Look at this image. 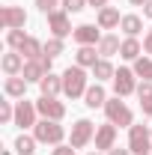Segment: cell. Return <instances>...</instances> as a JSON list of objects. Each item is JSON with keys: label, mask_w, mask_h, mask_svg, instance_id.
Here are the masks:
<instances>
[{"label": "cell", "mask_w": 152, "mask_h": 155, "mask_svg": "<svg viewBox=\"0 0 152 155\" xmlns=\"http://www.w3.org/2000/svg\"><path fill=\"white\" fill-rule=\"evenodd\" d=\"M24 63H27V60L21 57L18 51H6V54H3V60H0V66H3L6 78H12V75H21V72H24Z\"/></svg>", "instance_id": "obj_15"}, {"label": "cell", "mask_w": 152, "mask_h": 155, "mask_svg": "<svg viewBox=\"0 0 152 155\" xmlns=\"http://www.w3.org/2000/svg\"><path fill=\"white\" fill-rule=\"evenodd\" d=\"M98 60H101V54H98V48H95V45H81V48H78V54H75V66L93 69Z\"/></svg>", "instance_id": "obj_16"}, {"label": "cell", "mask_w": 152, "mask_h": 155, "mask_svg": "<svg viewBox=\"0 0 152 155\" xmlns=\"http://www.w3.org/2000/svg\"><path fill=\"white\" fill-rule=\"evenodd\" d=\"M3 90H6V96L9 98H24V93H27V81L21 75H12L3 81Z\"/></svg>", "instance_id": "obj_19"}, {"label": "cell", "mask_w": 152, "mask_h": 155, "mask_svg": "<svg viewBox=\"0 0 152 155\" xmlns=\"http://www.w3.org/2000/svg\"><path fill=\"white\" fill-rule=\"evenodd\" d=\"M107 155H131V149H128V146H125V149H122V146H114Z\"/></svg>", "instance_id": "obj_35"}, {"label": "cell", "mask_w": 152, "mask_h": 155, "mask_svg": "<svg viewBox=\"0 0 152 155\" xmlns=\"http://www.w3.org/2000/svg\"><path fill=\"white\" fill-rule=\"evenodd\" d=\"M137 98H140V110L146 116H152V81L137 84Z\"/></svg>", "instance_id": "obj_23"}, {"label": "cell", "mask_w": 152, "mask_h": 155, "mask_svg": "<svg viewBox=\"0 0 152 155\" xmlns=\"http://www.w3.org/2000/svg\"><path fill=\"white\" fill-rule=\"evenodd\" d=\"M72 143L69 146H75V149H84L90 140H95V125L90 119H78L75 125H72V137H69Z\"/></svg>", "instance_id": "obj_7"}, {"label": "cell", "mask_w": 152, "mask_h": 155, "mask_svg": "<svg viewBox=\"0 0 152 155\" xmlns=\"http://www.w3.org/2000/svg\"><path fill=\"white\" fill-rule=\"evenodd\" d=\"M48 30H51V33H54L57 39H66V36H72L75 30H72L69 12H66V9H54V12L48 15Z\"/></svg>", "instance_id": "obj_9"}, {"label": "cell", "mask_w": 152, "mask_h": 155, "mask_svg": "<svg viewBox=\"0 0 152 155\" xmlns=\"http://www.w3.org/2000/svg\"><path fill=\"white\" fill-rule=\"evenodd\" d=\"M90 155H101V152H98V149H95V152H90Z\"/></svg>", "instance_id": "obj_39"}, {"label": "cell", "mask_w": 152, "mask_h": 155, "mask_svg": "<svg viewBox=\"0 0 152 155\" xmlns=\"http://www.w3.org/2000/svg\"><path fill=\"white\" fill-rule=\"evenodd\" d=\"M104 114H107V122H114V125H119V128H131L134 125V114L131 107L122 101L119 96L107 98V104H104Z\"/></svg>", "instance_id": "obj_2"}, {"label": "cell", "mask_w": 152, "mask_h": 155, "mask_svg": "<svg viewBox=\"0 0 152 155\" xmlns=\"http://www.w3.org/2000/svg\"><path fill=\"white\" fill-rule=\"evenodd\" d=\"M116 146V125L107 122V125H98L95 128V149L98 152H111Z\"/></svg>", "instance_id": "obj_12"}, {"label": "cell", "mask_w": 152, "mask_h": 155, "mask_svg": "<svg viewBox=\"0 0 152 155\" xmlns=\"http://www.w3.org/2000/svg\"><path fill=\"white\" fill-rule=\"evenodd\" d=\"M51 63H54V60L48 57V54H45L42 60H27V63H24V72H21V78H24L27 84H42V78L51 72Z\"/></svg>", "instance_id": "obj_5"}, {"label": "cell", "mask_w": 152, "mask_h": 155, "mask_svg": "<svg viewBox=\"0 0 152 155\" xmlns=\"http://www.w3.org/2000/svg\"><path fill=\"white\" fill-rule=\"evenodd\" d=\"M18 54L24 60H42V57H45V45H42L36 36H27V39H24V45L18 48Z\"/></svg>", "instance_id": "obj_18"}, {"label": "cell", "mask_w": 152, "mask_h": 155, "mask_svg": "<svg viewBox=\"0 0 152 155\" xmlns=\"http://www.w3.org/2000/svg\"><path fill=\"white\" fill-rule=\"evenodd\" d=\"M119 30H122L125 36H137V33L143 30V21H140V15H122V21H119Z\"/></svg>", "instance_id": "obj_25"}, {"label": "cell", "mask_w": 152, "mask_h": 155, "mask_svg": "<svg viewBox=\"0 0 152 155\" xmlns=\"http://www.w3.org/2000/svg\"><path fill=\"white\" fill-rule=\"evenodd\" d=\"M95 48H98V54H101V57H114V54H119L122 42H119L114 33H107V36H101V42H98Z\"/></svg>", "instance_id": "obj_24"}, {"label": "cell", "mask_w": 152, "mask_h": 155, "mask_svg": "<svg viewBox=\"0 0 152 155\" xmlns=\"http://www.w3.org/2000/svg\"><path fill=\"white\" fill-rule=\"evenodd\" d=\"M114 75H116V69H114V63H111L107 57H101V60L93 66V78H95V84H101V81H114Z\"/></svg>", "instance_id": "obj_20"}, {"label": "cell", "mask_w": 152, "mask_h": 155, "mask_svg": "<svg viewBox=\"0 0 152 155\" xmlns=\"http://www.w3.org/2000/svg\"><path fill=\"white\" fill-rule=\"evenodd\" d=\"M63 93L69 98H81L87 93V72H84V66H69L63 72Z\"/></svg>", "instance_id": "obj_1"}, {"label": "cell", "mask_w": 152, "mask_h": 155, "mask_svg": "<svg viewBox=\"0 0 152 155\" xmlns=\"http://www.w3.org/2000/svg\"><path fill=\"white\" fill-rule=\"evenodd\" d=\"M33 137L39 143H51V146H60L63 137H66V128L60 125L57 119H39L33 125Z\"/></svg>", "instance_id": "obj_3"}, {"label": "cell", "mask_w": 152, "mask_h": 155, "mask_svg": "<svg viewBox=\"0 0 152 155\" xmlns=\"http://www.w3.org/2000/svg\"><path fill=\"white\" fill-rule=\"evenodd\" d=\"M72 39H75L78 45H98L101 42V33L95 30V24H78Z\"/></svg>", "instance_id": "obj_13"}, {"label": "cell", "mask_w": 152, "mask_h": 155, "mask_svg": "<svg viewBox=\"0 0 152 155\" xmlns=\"http://www.w3.org/2000/svg\"><path fill=\"white\" fill-rule=\"evenodd\" d=\"M0 24H3V30H24L27 12L21 6H3L0 9Z\"/></svg>", "instance_id": "obj_10"}, {"label": "cell", "mask_w": 152, "mask_h": 155, "mask_svg": "<svg viewBox=\"0 0 152 155\" xmlns=\"http://www.w3.org/2000/svg\"><path fill=\"white\" fill-rule=\"evenodd\" d=\"M24 30H9V33H6V45H9V48H15V51H18L21 45H24Z\"/></svg>", "instance_id": "obj_29"}, {"label": "cell", "mask_w": 152, "mask_h": 155, "mask_svg": "<svg viewBox=\"0 0 152 155\" xmlns=\"http://www.w3.org/2000/svg\"><path fill=\"white\" fill-rule=\"evenodd\" d=\"M84 104L87 107H104L107 104V93H104V87L101 84H93V87H87V93H84Z\"/></svg>", "instance_id": "obj_17"}, {"label": "cell", "mask_w": 152, "mask_h": 155, "mask_svg": "<svg viewBox=\"0 0 152 155\" xmlns=\"http://www.w3.org/2000/svg\"><path fill=\"white\" fill-rule=\"evenodd\" d=\"M143 54L152 57V33H146V39H143Z\"/></svg>", "instance_id": "obj_34"}, {"label": "cell", "mask_w": 152, "mask_h": 155, "mask_svg": "<svg viewBox=\"0 0 152 155\" xmlns=\"http://www.w3.org/2000/svg\"><path fill=\"white\" fill-rule=\"evenodd\" d=\"M131 6H146V0H128Z\"/></svg>", "instance_id": "obj_38"}, {"label": "cell", "mask_w": 152, "mask_h": 155, "mask_svg": "<svg viewBox=\"0 0 152 155\" xmlns=\"http://www.w3.org/2000/svg\"><path fill=\"white\" fill-rule=\"evenodd\" d=\"M42 96H57L63 93V75H54V72H48V75L42 78Z\"/></svg>", "instance_id": "obj_22"}, {"label": "cell", "mask_w": 152, "mask_h": 155, "mask_svg": "<svg viewBox=\"0 0 152 155\" xmlns=\"http://www.w3.org/2000/svg\"><path fill=\"white\" fill-rule=\"evenodd\" d=\"M57 3H63V0H36L39 12H45V15H51V12L57 9Z\"/></svg>", "instance_id": "obj_32"}, {"label": "cell", "mask_w": 152, "mask_h": 155, "mask_svg": "<svg viewBox=\"0 0 152 155\" xmlns=\"http://www.w3.org/2000/svg\"><path fill=\"white\" fill-rule=\"evenodd\" d=\"M114 93L119 98L137 93V75H134V69H125V66L116 69V75H114Z\"/></svg>", "instance_id": "obj_6"}, {"label": "cell", "mask_w": 152, "mask_h": 155, "mask_svg": "<svg viewBox=\"0 0 152 155\" xmlns=\"http://www.w3.org/2000/svg\"><path fill=\"white\" fill-rule=\"evenodd\" d=\"M107 3H111V0H90V6H93V9H104Z\"/></svg>", "instance_id": "obj_36"}, {"label": "cell", "mask_w": 152, "mask_h": 155, "mask_svg": "<svg viewBox=\"0 0 152 155\" xmlns=\"http://www.w3.org/2000/svg\"><path fill=\"white\" fill-rule=\"evenodd\" d=\"M134 75L143 78V81H152V57H137L134 60Z\"/></svg>", "instance_id": "obj_27"}, {"label": "cell", "mask_w": 152, "mask_h": 155, "mask_svg": "<svg viewBox=\"0 0 152 155\" xmlns=\"http://www.w3.org/2000/svg\"><path fill=\"white\" fill-rule=\"evenodd\" d=\"M63 51H66V45H63V39L51 36V39H48V42H45V54H48V57H51V60H54V57H60Z\"/></svg>", "instance_id": "obj_28"}, {"label": "cell", "mask_w": 152, "mask_h": 155, "mask_svg": "<svg viewBox=\"0 0 152 155\" xmlns=\"http://www.w3.org/2000/svg\"><path fill=\"white\" fill-rule=\"evenodd\" d=\"M0 122H15V107H12V101H0Z\"/></svg>", "instance_id": "obj_30"}, {"label": "cell", "mask_w": 152, "mask_h": 155, "mask_svg": "<svg viewBox=\"0 0 152 155\" xmlns=\"http://www.w3.org/2000/svg\"><path fill=\"white\" fill-rule=\"evenodd\" d=\"M36 143H39L36 137L18 134V137H15V152H18V155H33V152H36Z\"/></svg>", "instance_id": "obj_26"}, {"label": "cell", "mask_w": 152, "mask_h": 155, "mask_svg": "<svg viewBox=\"0 0 152 155\" xmlns=\"http://www.w3.org/2000/svg\"><path fill=\"white\" fill-rule=\"evenodd\" d=\"M149 155H152V149H149Z\"/></svg>", "instance_id": "obj_41"}, {"label": "cell", "mask_w": 152, "mask_h": 155, "mask_svg": "<svg viewBox=\"0 0 152 155\" xmlns=\"http://www.w3.org/2000/svg\"><path fill=\"white\" fill-rule=\"evenodd\" d=\"M128 149H131V155H149V149H152V131L143 125V122L128 128Z\"/></svg>", "instance_id": "obj_4"}, {"label": "cell", "mask_w": 152, "mask_h": 155, "mask_svg": "<svg viewBox=\"0 0 152 155\" xmlns=\"http://www.w3.org/2000/svg\"><path fill=\"white\" fill-rule=\"evenodd\" d=\"M87 3H90V0H63V9L72 15V12H81V9H87Z\"/></svg>", "instance_id": "obj_31"}, {"label": "cell", "mask_w": 152, "mask_h": 155, "mask_svg": "<svg viewBox=\"0 0 152 155\" xmlns=\"http://www.w3.org/2000/svg\"><path fill=\"white\" fill-rule=\"evenodd\" d=\"M149 33H152V27H149Z\"/></svg>", "instance_id": "obj_40"}, {"label": "cell", "mask_w": 152, "mask_h": 155, "mask_svg": "<svg viewBox=\"0 0 152 155\" xmlns=\"http://www.w3.org/2000/svg\"><path fill=\"white\" fill-rule=\"evenodd\" d=\"M51 155H78V152H75V146H63V143H60Z\"/></svg>", "instance_id": "obj_33"}, {"label": "cell", "mask_w": 152, "mask_h": 155, "mask_svg": "<svg viewBox=\"0 0 152 155\" xmlns=\"http://www.w3.org/2000/svg\"><path fill=\"white\" fill-rule=\"evenodd\" d=\"M95 21H98V30H114V27H119L122 15H119V9H116V6H104V9H98Z\"/></svg>", "instance_id": "obj_14"}, {"label": "cell", "mask_w": 152, "mask_h": 155, "mask_svg": "<svg viewBox=\"0 0 152 155\" xmlns=\"http://www.w3.org/2000/svg\"><path fill=\"white\" fill-rule=\"evenodd\" d=\"M143 54V45L137 42V36H125L122 39V48H119V57L122 60H137Z\"/></svg>", "instance_id": "obj_21"}, {"label": "cell", "mask_w": 152, "mask_h": 155, "mask_svg": "<svg viewBox=\"0 0 152 155\" xmlns=\"http://www.w3.org/2000/svg\"><path fill=\"white\" fill-rule=\"evenodd\" d=\"M36 104L33 101H27V98H21V101H15V125L18 128H33L36 125Z\"/></svg>", "instance_id": "obj_11"}, {"label": "cell", "mask_w": 152, "mask_h": 155, "mask_svg": "<svg viewBox=\"0 0 152 155\" xmlns=\"http://www.w3.org/2000/svg\"><path fill=\"white\" fill-rule=\"evenodd\" d=\"M36 110H39V116L42 119H63L66 116V104L63 101H57V96H42L36 101Z\"/></svg>", "instance_id": "obj_8"}, {"label": "cell", "mask_w": 152, "mask_h": 155, "mask_svg": "<svg viewBox=\"0 0 152 155\" xmlns=\"http://www.w3.org/2000/svg\"><path fill=\"white\" fill-rule=\"evenodd\" d=\"M143 15H146V18H152V0H146V6H143Z\"/></svg>", "instance_id": "obj_37"}]
</instances>
